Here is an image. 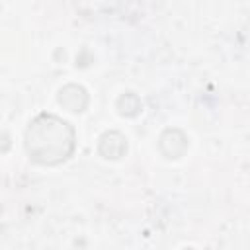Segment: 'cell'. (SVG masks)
I'll use <instances>...</instances> for the list:
<instances>
[{"label": "cell", "mask_w": 250, "mask_h": 250, "mask_svg": "<svg viewBox=\"0 0 250 250\" xmlns=\"http://www.w3.org/2000/svg\"><path fill=\"white\" fill-rule=\"evenodd\" d=\"M10 146H12V137H10L6 131L0 133V152H8Z\"/></svg>", "instance_id": "obj_6"}, {"label": "cell", "mask_w": 250, "mask_h": 250, "mask_svg": "<svg viewBox=\"0 0 250 250\" xmlns=\"http://www.w3.org/2000/svg\"><path fill=\"white\" fill-rule=\"evenodd\" d=\"M127 152V139L119 131H105L98 139V154L105 160H119Z\"/></svg>", "instance_id": "obj_4"}, {"label": "cell", "mask_w": 250, "mask_h": 250, "mask_svg": "<svg viewBox=\"0 0 250 250\" xmlns=\"http://www.w3.org/2000/svg\"><path fill=\"white\" fill-rule=\"evenodd\" d=\"M23 145L31 162L39 166H59L72 156L76 131L66 119L55 113H39L25 129Z\"/></svg>", "instance_id": "obj_1"}, {"label": "cell", "mask_w": 250, "mask_h": 250, "mask_svg": "<svg viewBox=\"0 0 250 250\" xmlns=\"http://www.w3.org/2000/svg\"><path fill=\"white\" fill-rule=\"evenodd\" d=\"M188 145H189L188 143V135L178 127H168L158 137V150L168 160L182 158L186 154V150H188Z\"/></svg>", "instance_id": "obj_2"}, {"label": "cell", "mask_w": 250, "mask_h": 250, "mask_svg": "<svg viewBox=\"0 0 250 250\" xmlns=\"http://www.w3.org/2000/svg\"><path fill=\"white\" fill-rule=\"evenodd\" d=\"M57 102L62 109H66L70 113H82L88 107L90 96H88L86 88L80 84H64L57 94Z\"/></svg>", "instance_id": "obj_3"}, {"label": "cell", "mask_w": 250, "mask_h": 250, "mask_svg": "<svg viewBox=\"0 0 250 250\" xmlns=\"http://www.w3.org/2000/svg\"><path fill=\"white\" fill-rule=\"evenodd\" d=\"M115 109L121 117H137L143 109V102L135 92H123L115 102Z\"/></svg>", "instance_id": "obj_5"}]
</instances>
